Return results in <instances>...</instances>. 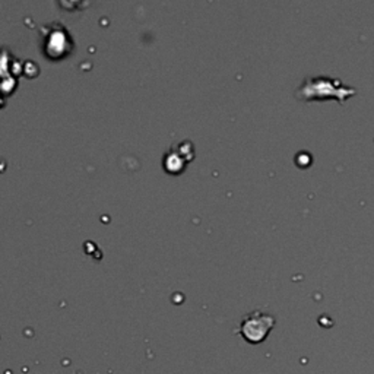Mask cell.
Instances as JSON below:
<instances>
[{"label": "cell", "instance_id": "cell-2", "mask_svg": "<svg viewBox=\"0 0 374 374\" xmlns=\"http://www.w3.org/2000/svg\"><path fill=\"white\" fill-rule=\"evenodd\" d=\"M275 326V317L256 310L247 314L240 323L238 333L250 344H260Z\"/></svg>", "mask_w": 374, "mask_h": 374}, {"label": "cell", "instance_id": "cell-1", "mask_svg": "<svg viewBox=\"0 0 374 374\" xmlns=\"http://www.w3.org/2000/svg\"><path fill=\"white\" fill-rule=\"evenodd\" d=\"M357 89L344 85L341 79L331 76H311L303 81L295 91V98L300 101H325L336 99L339 104H345L348 98L354 97Z\"/></svg>", "mask_w": 374, "mask_h": 374}]
</instances>
